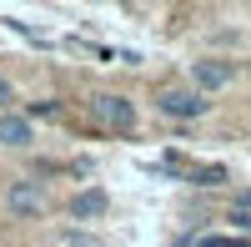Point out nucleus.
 I'll use <instances>...</instances> for the list:
<instances>
[{"instance_id": "f03ea898", "label": "nucleus", "mask_w": 251, "mask_h": 247, "mask_svg": "<svg viewBox=\"0 0 251 247\" xmlns=\"http://www.w3.org/2000/svg\"><path fill=\"white\" fill-rule=\"evenodd\" d=\"M86 106H91V116H96L106 131H121V136L136 131V101H126L121 91H96Z\"/></svg>"}, {"instance_id": "39448f33", "label": "nucleus", "mask_w": 251, "mask_h": 247, "mask_svg": "<svg viewBox=\"0 0 251 247\" xmlns=\"http://www.w3.org/2000/svg\"><path fill=\"white\" fill-rule=\"evenodd\" d=\"M35 141V126H30V116H20V111H5L0 116V147H10V152H25Z\"/></svg>"}, {"instance_id": "f8f14e48", "label": "nucleus", "mask_w": 251, "mask_h": 247, "mask_svg": "<svg viewBox=\"0 0 251 247\" xmlns=\"http://www.w3.org/2000/svg\"><path fill=\"white\" fill-rule=\"evenodd\" d=\"M236 207H246V212H251V192H236Z\"/></svg>"}, {"instance_id": "0eeeda50", "label": "nucleus", "mask_w": 251, "mask_h": 247, "mask_svg": "<svg viewBox=\"0 0 251 247\" xmlns=\"http://www.w3.org/2000/svg\"><path fill=\"white\" fill-rule=\"evenodd\" d=\"M55 242H60V247H111L100 232H86V227H60Z\"/></svg>"}, {"instance_id": "1a4fd4ad", "label": "nucleus", "mask_w": 251, "mask_h": 247, "mask_svg": "<svg viewBox=\"0 0 251 247\" xmlns=\"http://www.w3.org/2000/svg\"><path fill=\"white\" fill-rule=\"evenodd\" d=\"M196 247H251L246 237H201Z\"/></svg>"}, {"instance_id": "9b49d317", "label": "nucleus", "mask_w": 251, "mask_h": 247, "mask_svg": "<svg viewBox=\"0 0 251 247\" xmlns=\"http://www.w3.org/2000/svg\"><path fill=\"white\" fill-rule=\"evenodd\" d=\"M231 222H241V227L251 232V212H246V207H231Z\"/></svg>"}, {"instance_id": "9d476101", "label": "nucleus", "mask_w": 251, "mask_h": 247, "mask_svg": "<svg viewBox=\"0 0 251 247\" xmlns=\"http://www.w3.org/2000/svg\"><path fill=\"white\" fill-rule=\"evenodd\" d=\"M10 106H15V86H10V81H5V76H0V116H5Z\"/></svg>"}, {"instance_id": "7ed1b4c3", "label": "nucleus", "mask_w": 251, "mask_h": 247, "mask_svg": "<svg viewBox=\"0 0 251 247\" xmlns=\"http://www.w3.org/2000/svg\"><path fill=\"white\" fill-rule=\"evenodd\" d=\"M156 111L171 116V121H196V116L211 111V101H206L196 86H161L156 91Z\"/></svg>"}, {"instance_id": "f257e3e1", "label": "nucleus", "mask_w": 251, "mask_h": 247, "mask_svg": "<svg viewBox=\"0 0 251 247\" xmlns=\"http://www.w3.org/2000/svg\"><path fill=\"white\" fill-rule=\"evenodd\" d=\"M5 212L15 222H35V217H46L50 212V192H46V182H35V177H15L10 187H5Z\"/></svg>"}, {"instance_id": "6e6552de", "label": "nucleus", "mask_w": 251, "mask_h": 247, "mask_svg": "<svg viewBox=\"0 0 251 247\" xmlns=\"http://www.w3.org/2000/svg\"><path fill=\"white\" fill-rule=\"evenodd\" d=\"M191 182L196 187H216V182H226V167H191Z\"/></svg>"}, {"instance_id": "20e7f679", "label": "nucleus", "mask_w": 251, "mask_h": 247, "mask_svg": "<svg viewBox=\"0 0 251 247\" xmlns=\"http://www.w3.org/2000/svg\"><path fill=\"white\" fill-rule=\"evenodd\" d=\"M236 81V61H221V56H201L191 61V86L201 96H211V91H226Z\"/></svg>"}, {"instance_id": "423d86ee", "label": "nucleus", "mask_w": 251, "mask_h": 247, "mask_svg": "<svg viewBox=\"0 0 251 247\" xmlns=\"http://www.w3.org/2000/svg\"><path fill=\"white\" fill-rule=\"evenodd\" d=\"M106 207H111V197L100 192V187H86V192L71 197V217H75V222H96V217H106Z\"/></svg>"}]
</instances>
